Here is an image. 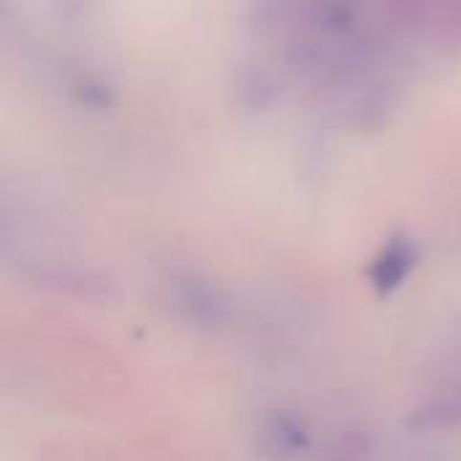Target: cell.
I'll list each match as a JSON object with an SVG mask.
<instances>
[{
    "instance_id": "3",
    "label": "cell",
    "mask_w": 461,
    "mask_h": 461,
    "mask_svg": "<svg viewBox=\"0 0 461 461\" xmlns=\"http://www.w3.org/2000/svg\"><path fill=\"white\" fill-rule=\"evenodd\" d=\"M408 429L416 435H459L461 432V381L443 386L424 397L408 413Z\"/></svg>"
},
{
    "instance_id": "2",
    "label": "cell",
    "mask_w": 461,
    "mask_h": 461,
    "mask_svg": "<svg viewBox=\"0 0 461 461\" xmlns=\"http://www.w3.org/2000/svg\"><path fill=\"white\" fill-rule=\"evenodd\" d=\"M419 262H421L419 243L405 232L392 235L370 265V284L375 294L392 297L394 292H400L413 276V270L419 267Z\"/></svg>"
},
{
    "instance_id": "4",
    "label": "cell",
    "mask_w": 461,
    "mask_h": 461,
    "mask_svg": "<svg viewBox=\"0 0 461 461\" xmlns=\"http://www.w3.org/2000/svg\"><path fill=\"white\" fill-rule=\"evenodd\" d=\"M321 461H375V438L365 427H346L330 440Z\"/></svg>"
},
{
    "instance_id": "1",
    "label": "cell",
    "mask_w": 461,
    "mask_h": 461,
    "mask_svg": "<svg viewBox=\"0 0 461 461\" xmlns=\"http://www.w3.org/2000/svg\"><path fill=\"white\" fill-rule=\"evenodd\" d=\"M348 103V124L357 132H375L384 130L400 108L402 84L392 76H373L357 84Z\"/></svg>"
}]
</instances>
